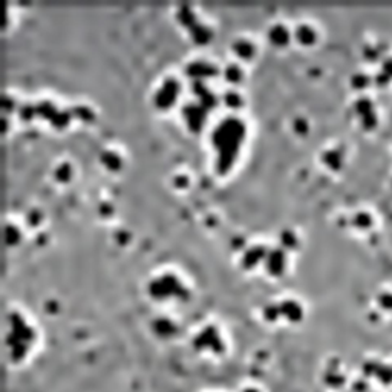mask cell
Wrapping results in <instances>:
<instances>
[{"instance_id": "obj_27", "label": "cell", "mask_w": 392, "mask_h": 392, "mask_svg": "<svg viewBox=\"0 0 392 392\" xmlns=\"http://www.w3.org/2000/svg\"><path fill=\"white\" fill-rule=\"evenodd\" d=\"M112 237H114V241L118 245H124L126 242L129 241V233H128V230H124V229H117L114 233H112Z\"/></svg>"}, {"instance_id": "obj_29", "label": "cell", "mask_w": 392, "mask_h": 392, "mask_svg": "<svg viewBox=\"0 0 392 392\" xmlns=\"http://www.w3.org/2000/svg\"><path fill=\"white\" fill-rule=\"evenodd\" d=\"M97 212H98V215L103 216V218L109 216V215L112 213V205H110V202H107V201L98 202V205H97Z\"/></svg>"}, {"instance_id": "obj_11", "label": "cell", "mask_w": 392, "mask_h": 392, "mask_svg": "<svg viewBox=\"0 0 392 392\" xmlns=\"http://www.w3.org/2000/svg\"><path fill=\"white\" fill-rule=\"evenodd\" d=\"M175 19L179 22V25L186 26L187 30L196 22V17H195V12L190 9L189 5H184V3H179L175 9Z\"/></svg>"}, {"instance_id": "obj_2", "label": "cell", "mask_w": 392, "mask_h": 392, "mask_svg": "<svg viewBox=\"0 0 392 392\" xmlns=\"http://www.w3.org/2000/svg\"><path fill=\"white\" fill-rule=\"evenodd\" d=\"M178 91H179L178 80L172 75H167L163 78L160 88L153 92L152 101H153V104H155V107H158V109H167L175 101V97H176Z\"/></svg>"}, {"instance_id": "obj_12", "label": "cell", "mask_w": 392, "mask_h": 392, "mask_svg": "<svg viewBox=\"0 0 392 392\" xmlns=\"http://www.w3.org/2000/svg\"><path fill=\"white\" fill-rule=\"evenodd\" d=\"M314 37H316L314 30L308 23H299L294 28V38L302 45H310L314 40Z\"/></svg>"}, {"instance_id": "obj_9", "label": "cell", "mask_w": 392, "mask_h": 392, "mask_svg": "<svg viewBox=\"0 0 392 392\" xmlns=\"http://www.w3.org/2000/svg\"><path fill=\"white\" fill-rule=\"evenodd\" d=\"M189 34H190V38L193 43L196 45H202L205 41L210 38V28L202 23V22H198L196 20L190 28H189Z\"/></svg>"}, {"instance_id": "obj_25", "label": "cell", "mask_w": 392, "mask_h": 392, "mask_svg": "<svg viewBox=\"0 0 392 392\" xmlns=\"http://www.w3.org/2000/svg\"><path fill=\"white\" fill-rule=\"evenodd\" d=\"M279 313V306H276L274 303H265L262 308V314L267 320H273Z\"/></svg>"}, {"instance_id": "obj_32", "label": "cell", "mask_w": 392, "mask_h": 392, "mask_svg": "<svg viewBox=\"0 0 392 392\" xmlns=\"http://www.w3.org/2000/svg\"><path fill=\"white\" fill-rule=\"evenodd\" d=\"M34 241H35L38 245H43V244H45V241H46V234H45L43 231H38V233L34 236Z\"/></svg>"}, {"instance_id": "obj_19", "label": "cell", "mask_w": 392, "mask_h": 392, "mask_svg": "<svg viewBox=\"0 0 392 392\" xmlns=\"http://www.w3.org/2000/svg\"><path fill=\"white\" fill-rule=\"evenodd\" d=\"M69 112H71V115H74L75 118L81 120V121H91L94 118V112L91 110L89 106L86 104H74L71 106V109H69Z\"/></svg>"}, {"instance_id": "obj_10", "label": "cell", "mask_w": 392, "mask_h": 392, "mask_svg": "<svg viewBox=\"0 0 392 392\" xmlns=\"http://www.w3.org/2000/svg\"><path fill=\"white\" fill-rule=\"evenodd\" d=\"M100 163L106 167L107 170H118L121 167V158L120 155L112 149H104L100 152Z\"/></svg>"}, {"instance_id": "obj_20", "label": "cell", "mask_w": 392, "mask_h": 392, "mask_svg": "<svg viewBox=\"0 0 392 392\" xmlns=\"http://www.w3.org/2000/svg\"><path fill=\"white\" fill-rule=\"evenodd\" d=\"M277 239H279V247L281 248H293V247H296V234H294V231L288 230V229H284L277 233Z\"/></svg>"}, {"instance_id": "obj_4", "label": "cell", "mask_w": 392, "mask_h": 392, "mask_svg": "<svg viewBox=\"0 0 392 392\" xmlns=\"http://www.w3.org/2000/svg\"><path fill=\"white\" fill-rule=\"evenodd\" d=\"M184 72L193 80H201V77H215L218 74V66L212 62L196 59L186 63Z\"/></svg>"}, {"instance_id": "obj_3", "label": "cell", "mask_w": 392, "mask_h": 392, "mask_svg": "<svg viewBox=\"0 0 392 392\" xmlns=\"http://www.w3.org/2000/svg\"><path fill=\"white\" fill-rule=\"evenodd\" d=\"M205 112L207 109H204L199 103L187 101L186 104H183V107H181V115L186 120L189 131L198 132L201 129L204 118H205Z\"/></svg>"}, {"instance_id": "obj_30", "label": "cell", "mask_w": 392, "mask_h": 392, "mask_svg": "<svg viewBox=\"0 0 392 392\" xmlns=\"http://www.w3.org/2000/svg\"><path fill=\"white\" fill-rule=\"evenodd\" d=\"M230 245H231V248H234V250H237V248H242L244 245H245V239L244 237L241 236V234H234L231 239H230Z\"/></svg>"}, {"instance_id": "obj_8", "label": "cell", "mask_w": 392, "mask_h": 392, "mask_svg": "<svg viewBox=\"0 0 392 392\" xmlns=\"http://www.w3.org/2000/svg\"><path fill=\"white\" fill-rule=\"evenodd\" d=\"M231 52L241 60H248L255 54V45L245 37H237L231 41Z\"/></svg>"}, {"instance_id": "obj_5", "label": "cell", "mask_w": 392, "mask_h": 392, "mask_svg": "<svg viewBox=\"0 0 392 392\" xmlns=\"http://www.w3.org/2000/svg\"><path fill=\"white\" fill-rule=\"evenodd\" d=\"M284 265H285L284 248H281V247L267 248V253H265V258H263L265 271L271 276H279L284 271Z\"/></svg>"}, {"instance_id": "obj_31", "label": "cell", "mask_w": 392, "mask_h": 392, "mask_svg": "<svg viewBox=\"0 0 392 392\" xmlns=\"http://www.w3.org/2000/svg\"><path fill=\"white\" fill-rule=\"evenodd\" d=\"M14 107V98L8 94H3L2 97V109L3 110H11Z\"/></svg>"}, {"instance_id": "obj_18", "label": "cell", "mask_w": 392, "mask_h": 392, "mask_svg": "<svg viewBox=\"0 0 392 392\" xmlns=\"http://www.w3.org/2000/svg\"><path fill=\"white\" fill-rule=\"evenodd\" d=\"M34 109H35V115L41 117V118H46L49 120L52 117V114L55 110H57V107H55L52 104V101L49 100H40L34 104Z\"/></svg>"}, {"instance_id": "obj_17", "label": "cell", "mask_w": 392, "mask_h": 392, "mask_svg": "<svg viewBox=\"0 0 392 392\" xmlns=\"http://www.w3.org/2000/svg\"><path fill=\"white\" fill-rule=\"evenodd\" d=\"M279 311L290 319H296L300 313V308H299L297 302H294L291 299H284L281 303H279Z\"/></svg>"}, {"instance_id": "obj_1", "label": "cell", "mask_w": 392, "mask_h": 392, "mask_svg": "<svg viewBox=\"0 0 392 392\" xmlns=\"http://www.w3.org/2000/svg\"><path fill=\"white\" fill-rule=\"evenodd\" d=\"M244 131L245 126L241 118L233 115L224 117L216 123L212 133H210V141L219 149V152L234 153L237 143L241 141L244 135Z\"/></svg>"}, {"instance_id": "obj_14", "label": "cell", "mask_w": 392, "mask_h": 392, "mask_svg": "<svg viewBox=\"0 0 392 392\" xmlns=\"http://www.w3.org/2000/svg\"><path fill=\"white\" fill-rule=\"evenodd\" d=\"M52 178L59 183H66V181L71 178V165L66 161H60L54 165L52 169Z\"/></svg>"}, {"instance_id": "obj_21", "label": "cell", "mask_w": 392, "mask_h": 392, "mask_svg": "<svg viewBox=\"0 0 392 392\" xmlns=\"http://www.w3.org/2000/svg\"><path fill=\"white\" fill-rule=\"evenodd\" d=\"M233 163V153L230 152H219V155L215 161V170L218 173H224L229 170V167Z\"/></svg>"}, {"instance_id": "obj_26", "label": "cell", "mask_w": 392, "mask_h": 392, "mask_svg": "<svg viewBox=\"0 0 392 392\" xmlns=\"http://www.w3.org/2000/svg\"><path fill=\"white\" fill-rule=\"evenodd\" d=\"M291 128H293V131L296 132V133L302 135V133L306 132L308 126H306V121L302 117H296V118H293V121H291Z\"/></svg>"}, {"instance_id": "obj_13", "label": "cell", "mask_w": 392, "mask_h": 392, "mask_svg": "<svg viewBox=\"0 0 392 392\" xmlns=\"http://www.w3.org/2000/svg\"><path fill=\"white\" fill-rule=\"evenodd\" d=\"M222 77L226 78V81L231 83V85H234V83H237L241 80L242 77V71H241V67L237 66L236 63L230 62L227 63L226 66L222 67Z\"/></svg>"}, {"instance_id": "obj_22", "label": "cell", "mask_w": 392, "mask_h": 392, "mask_svg": "<svg viewBox=\"0 0 392 392\" xmlns=\"http://www.w3.org/2000/svg\"><path fill=\"white\" fill-rule=\"evenodd\" d=\"M69 118H71V112L66 110V109H57L48 121L51 123V126H54V128H63V126L69 121Z\"/></svg>"}, {"instance_id": "obj_28", "label": "cell", "mask_w": 392, "mask_h": 392, "mask_svg": "<svg viewBox=\"0 0 392 392\" xmlns=\"http://www.w3.org/2000/svg\"><path fill=\"white\" fill-rule=\"evenodd\" d=\"M187 183H189V178H187V175H184V173H175V175L172 176V184H173L175 187H178V189L186 187Z\"/></svg>"}, {"instance_id": "obj_23", "label": "cell", "mask_w": 392, "mask_h": 392, "mask_svg": "<svg viewBox=\"0 0 392 392\" xmlns=\"http://www.w3.org/2000/svg\"><path fill=\"white\" fill-rule=\"evenodd\" d=\"M34 115H35L34 104H31V103H22V104H19V107H17V117H19V120H22V121H30Z\"/></svg>"}, {"instance_id": "obj_16", "label": "cell", "mask_w": 392, "mask_h": 392, "mask_svg": "<svg viewBox=\"0 0 392 392\" xmlns=\"http://www.w3.org/2000/svg\"><path fill=\"white\" fill-rule=\"evenodd\" d=\"M3 237H5V242L8 245H16L19 241H20V230L16 224L12 222H5L3 226Z\"/></svg>"}, {"instance_id": "obj_6", "label": "cell", "mask_w": 392, "mask_h": 392, "mask_svg": "<svg viewBox=\"0 0 392 392\" xmlns=\"http://www.w3.org/2000/svg\"><path fill=\"white\" fill-rule=\"evenodd\" d=\"M265 253H267V248H265L262 244H251L250 247H247L244 250V253L241 256V267L248 270L251 267H255V265L265 258Z\"/></svg>"}, {"instance_id": "obj_15", "label": "cell", "mask_w": 392, "mask_h": 392, "mask_svg": "<svg viewBox=\"0 0 392 392\" xmlns=\"http://www.w3.org/2000/svg\"><path fill=\"white\" fill-rule=\"evenodd\" d=\"M221 100H222L224 104H226L227 107H230V109H237L242 104V97L239 95V92L234 91V89H226V91H224Z\"/></svg>"}, {"instance_id": "obj_24", "label": "cell", "mask_w": 392, "mask_h": 392, "mask_svg": "<svg viewBox=\"0 0 392 392\" xmlns=\"http://www.w3.org/2000/svg\"><path fill=\"white\" fill-rule=\"evenodd\" d=\"M41 219V213H40V210L35 208V207H31V208H28L26 210V213H25V221L28 226H31V227H35L37 224L40 222Z\"/></svg>"}, {"instance_id": "obj_7", "label": "cell", "mask_w": 392, "mask_h": 392, "mask_svg": "<svg viewBox=\"0 0 392 392\" xmlns=\"http://www.w3.org/2000/svg\"><path fill=\"white\" fill-rule=\"evenodd\" d=\"M267 38L271 45L274 46H284L288 43V38H290V31L288 28L284 25V23H271L268 28H267Z\"/></svg>"}]
</instances>
